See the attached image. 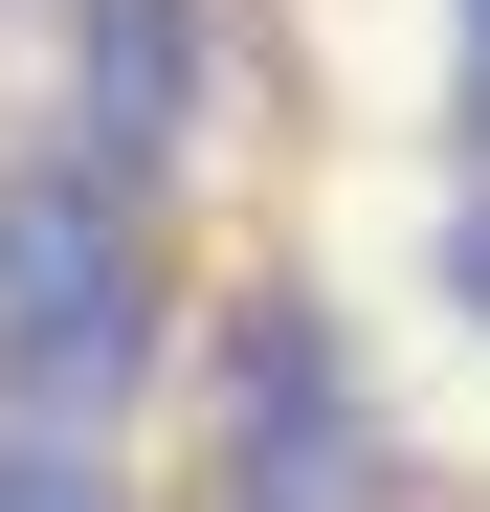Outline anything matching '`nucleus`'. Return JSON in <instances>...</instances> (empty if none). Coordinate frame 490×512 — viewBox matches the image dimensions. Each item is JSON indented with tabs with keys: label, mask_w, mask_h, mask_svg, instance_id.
Wrapping results in <instances>:
<instances>
[{
	"label": "nucleus",
	"mask_w": 490,
	"mask_h": 512,
	"mask_svg": "<svg viewBox=\"0 0 490 512\" xmlns=\"http://www.w3.org/2000/svg\"><path fill=\"white\" fill-rule=\"evenodd\" d=\"M156 379V223H134V156H23L0 179V401L45 423H112Z\"/></svg>",
	"instance_id": "f257e3e1"
},
{
	"label": "nucleus",
	"mask_w": 490,
	"mask_h": 512,
	"mask_svg": "<svg viewBox=\"0 0 490 512\" xmlns=\"http://www.w3.org/2000/svg\"><path fill=\"white\" fill-rule=\"evenodd\" d=\"M401 446H379V401H357V357H335V312L312 290H245L223 312V490H379Z\"/></svg>",
	"instance_id": "f03ea898"
},
{
	"label": "nucleus",
	"mask_w": 490,
	"mask_h": 512,
	"mask_svg": "<svg viewBox=\"0 0 490 512\" xmlns=\"http://www.w3.org/2000/svg\"><path fill=\"white\" fill-rule=\"evenodd\" d=\"M179 112H201V0H90V156H179Z\"/></svg>",
	"instance_id": "7ed1b4c3"
},
{
	"label": "nucleus",
	"mask_w": 490,
	"mask_h": 512,
	"mask_svg": "<svg viewBox=\"0 0 490 512\" xmlns=\"http://www.w3.org/2000/svg\"><path fill=\"white\" fill-rule=\"evenodd\" d=\"M446 312L490 334V201H446Z\"/></svg>",
	"instance_id": "20e7f679"
},
{
	"label": "nucleus",
	"mask_w": 490,
	"mask_h": 512,
	"mask_svg": "<svg viewBox=\"0 0 490 512\" xmlns=\"http://www.w3.org/2000/svg\"><path fill=\"white\" fill-rule=\"evenodd\" d=\"M468 156H490V0H468Z\"/></svg>",
	"instance_id": "39448f33"
}]
</instances>
